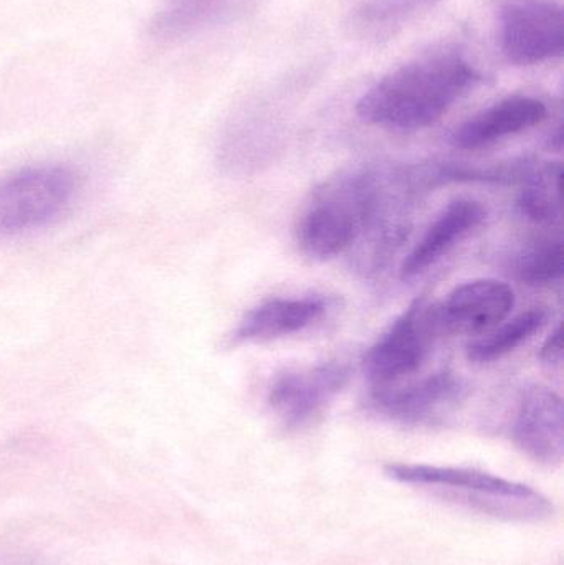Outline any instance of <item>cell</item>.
Instances as JSON below:
<instances>
[{
	"label": "cell",
	"mask_w": 564,
	"mask_h": 565,
	"mask_svg": "<svg viewBox=\"0 0 564 565\" xmlns=\"http://www.w3.org/2000/svg\"><path fill=\"white\" fill-rule=\"evenodd\" d=\"M487 209L472 199L450 202L421 238L401 267V278L413 280L439 264L457 244L486 222Z\"/></svg>",
	"instance_id": "11"
},
{
	"label": "cell",
	"mask_w": 564,
	"mask_h": 565,
	"mask_svg": "<svg viewBox=\"0 0 564 565\" xmlns=\"http://www.w3.org/2000/svg\"><path fill=\"white\" fill-rule=\"evenodd\" d=\"M384 471L400 483L440 488L447 497L469 501L490 514L542 520L553 513L552 504L539 491L486 471L414 463H391Z\"/></svg>",
	"instance_id": "4"
},
{
	"label": "cell",
	"mask_w": 564,
	"mask_h": 565,
	"mask_svg": "<svg viewBox=\"0 0 564 565\" xmlns=\"http://www.w3.org/2000/svg\"><path fill=\"white\" fill-rule=\"evenodd\" d=\"M545 103L532 96L502 99L464 122L454 131L453 145L466 151L486 148L507 136L519 135L545 121Z\"/></svg>",
	"instance_id": "12"
},
{
	"label": "cell",
	"mask_w": 564,
	"mask_h": 565,
	"mask_svg": "<svg viewBox=\"0 0 564 565\" xmlns=\"http://www.w3.org/2000/svg\"><path fill=\"white\" fill-rule=\"evenodd\" d=\"M480 75L454 49H434L387 73L357 105L368 125L393 131H417L439 121Z\"/></svg>",
	"instance_id": "1"
},
{
	"label": "cell",
	"mask_w": 564,
	"mask_h": 565,
	"mask_svg": "<svg viewBox=\"0 0 564 565\" xmlns=\"http://www.w3.org/2000/svg\"><path fill=\"white\" fill-rule=\"evenodd\" d=\"M500 45L515 65H536L564 52L563 9L553 0H509L500 10Z\"/></svg>",
	"instance_id": "6"
},
{
	"label": "cell",
	"mask_w": 564,
	"mask_h": 565,
	"mask_svg": "<svg viewBox=\"0 0 564 565\" xmlns=\"http://www.w3.org/2000/svg\"><path fill=\"white\" fill-rule=\"evenodd\" d=\"M234 0H164L149 23V35L172 42L221 19Z\"/></svg>",
	"instance_id": "14"
},
{
	"label": "cell",
	"mask_w": 564,
	"mask_h": 565,
	"mask_svg": "<svg viewBox=\"0 0 564 565\" xmlns=\"http://www.w3.org/2000/svg\"><path fill=\"white\" fill-rule=\"evenodd\" d=\"M350 381L348 365L330 362L287 371L268 388V407L287 428H300L323 414Z\"/></svg>",
	"instance_id": "7"
},
{
	"label": "cell",
	"mask_w": 564,
	"mask_h": 565,
	"mask_svg": "<svg viewBox=\"0 0 564 565\" xmlns=\"http://www.w3.org/2000/svg\"><path fill=\"white\" fill-rule=\"evenodd\" d=\"M549 319V309L542 308V306L529 309V311L510 319L509 322L500 326L486 338L470 342L467 345V358L476 364L499 361L529 342L536 332L542 331Z\"/></svg>",
	"instance_id": "16"
},
{
	"label": "cell",
	"mask_w": 564,
	"mask_h": 565,
	"mask_svg": "<svg viewBox=\"0 0 564 565\" xmlns=\"http://www.w3.org/2000/svg\"><path fill=\"white\" fill-rule=\"evenodd\" d=\"M517 447L535 463L556 467L564 457L563 398L545 385L523 392L512 427Z\"/></svg>",
	"instance_id": "9"
},
{
	"label": "cell",
	"mask_w": 564,
	"mask_h": 565,
	"mask_svg": "<svg viewBox=\"0 0 564 565\" xmlns=\"http://www.w3.org/2000/svg\"><path fill=\"white\" fill-rule=\"evenodd\" d=\"M563 166L539 162L523 182L517 207L523 217L540 225H556L563 218Z\"/></svg>",
	"instance_id": "15"
},
{
	"label": "cell",
	"mask_w": 564,
	"mask_h": 565,
	"mask_svg": "<svg viewBox=\"0 0 564 565\" xmlns=\"http://www.w3.org/2000/svg\"><path fill=\"white\" fill-rule=\"evenodd\" d=\"M377 171L341 175L318 189L297 227L300 250L330 260L353 248L373 207Z\"/></svg>",
	"instance_id": "2"
},
{
	"label": "cell",
	"mask_w": 564,
	"mask_h": 565,
	"mask_svg": "<svg viewBox=\"0 0 564 565\" xmlns=\"http://www.w3.org/2000/svg\"><path fill=\"white\" fill-rule=\"evenodd\" d=\"M467 384L453 372H437L419 382L374 388L371 407L387 420L429 425L453 412L466 398Z\"/></svg>",
	"instance_id": "8"
},
{
	"label": "cell",
	"mask_w": 564,
	"mask_h": 565,
	"mask_svg": "<svg viewBox=\"0 0 564 565\" xmlns=\"http://www.w3.org/2000/svg\"><path fill=\"white\" fill-rule=\"evenodd\" d=\"M437 2L440 0H361L351 15V26L363 39H383Z\"/></svg>",
	"instance_id": "17"
},
{
	"label": "cell",
	"mask_w": 564,
	"mask_h": 565,
	"mask_svg": "<svg viewBox=\"0 0 564 565\" xmlns=\"http://www.w3.org/2000/svg\"><path fill=\"white\" fill-rule=\"evenodd\" d=\"M563 326L558 324L540 349V361L549 367H560L563 364Z\"/></svg>",
	"instance_id": "19"
},
{
	"label": "cell",
	"mask_w": 564,
	"mask_h": 565,
	"mask_svg": "<svg viewBox=\"0 0 564 565\" xmlns=\"http://www.w3.org/2000/svg\"><path fill=\"white\" fill-rule=\"evenodd\" d=\"M321 298H275L255 306L232 334L235 344L265 342L310 328L327 312Z\"/></svg>",
	"instance_id": "13"
},
{
	"label": "cell",
	"mask_w": 564,
	"mask_h": 565,
	"mask_svg": "<svg viewBox=\"0 0 564 565\" xmlns=\"http://www.w3.org/2000/svg\"><path fill=\"white\" fill-rule=\"evenodd\" d=\"M515 306V292L507 282L473 280L457 286L443 305H437L440 331L476 335L506 321Z\"/></svg>",
	"instance_id": "10"
},
{
	"label": "cell",
	"mask_w": 564,
	"mask_h": 565,
	"mask_svg": "<svg viewBox=\"0 0 564 565\" xmlns=\"http://www.w3.org/2000/svg\"><path fill=\"white\" fill-rule=\"evenodd\" d=\"M82 175L49 162L17 169L0 179V238L20 237L62 221L78 201Z\"/></svg>",
	"instance_id": "3"
},
{
	"label": "cell",
	"mask_w": 564,
	"mask_h": 565,
	"mask_svg": "<svg viewBox=\"0 0 564 565\" xmlns=\"http://www.w3.org/2000/svg\"><path fill=\"white\" fill-rule=\"evenodd\" d=\"M562 238H542L519 252L513 258V274L529 286L550 285L563 277Z\"/></svg>",
	"instance_id": "18"
},
{
	"label": "cell",
	"mask_w": 564,
	"mask_h": 565,
	"mask_svg": "<svg viewBox=\"0 0 564 565\" xmlns=\"http://www.w3.org/2000/svg\"><path fill=\"white\" fill-rule=\"evenodd\" d=\"M440 332L437 305L416 299L364 354L368 381L374 388L387 387L413 375L426 362Z\"/></svg>",
	"instance_id": "5"
}]
</instances>
